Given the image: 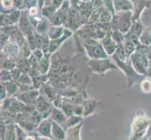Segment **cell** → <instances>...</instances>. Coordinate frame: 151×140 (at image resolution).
<instances>
[{
  "instance_id": "obj_8",
  "label": "cell",
  "mask_w": 151,
  "mask_h": 140,
  "mask_svg": "<svg viewBox=\"0 0 151 140\" xmlns=\"http://www.w3.org/2000/svg\"><path fill=\"white\" fill-rule=\"evenodd\" d=\"M40 92L41 95H43L45 98H47V99L52 103H53L56 98L59 96V95H57V92L55 89V87L50 85L49 83L43 84L42 87L40 89Z\"/></svg>"
},
{
  "instance_id": "obj_2",
  "label": "cell",
  "mask_w": 151,
  "mask_h": 140,
  "mask_svg": "<svg viewBox=\"0 0 151 140\" xmlns=\"http://www.w3.org/2000/svg\"><path fill=\"white\" fill-rule=\"evenodd\" d=\"M88 65H89L91 70L99 75H104L107 71L117 67L116 65H114L107 59H92L88 63Z\"/></svg>"
},
{
  "instance_id": "obj_17",
  "label": "cell",
  "mask_w": 151,
  "mask_h": 140,
  "mask_svg": "<svg viewBox=\"0 0 151 140\" xmlns=\"http://www.w3.org/2000/svg\"><path fill=\"white\" fill-rule=\"evenodd\" d=\"M0 95H1V102L4 101L5 99H7V97H9L6 87H5L4 83H2V82H1V90H0Z\"/></svg>"
},
{
  "instance_id": "obj_16",
  "label": "cell",
  "mask_w": 151,
  "mask_h": 140,
  "mask_svg": "<svg viewBox=\"0 0 151 140\" xmlns=\"http://www.w3.org/2000/svg\"><path fill=\"white\" fill-rule=\"evenodd\" d=\"M10 74H12V80L14 81H18V80L20 79V77L22 76V73H21V71L17 68H13L10 72Z\"/></svg>"
},
{
  "instance_id": "obj_7",
  "label": "cell",
  "mask_w": 151,
  "mask_h": 140,
  "mask_svg": "<svg viewBox=\"0 0 151 140\" xmlns=\"http://www.w3.org/2000/svg\"><path fill=\"white\" fill-rule=\"evenodd\" d=\"M101 106V102L95 100V99H90L87 98L83 103V107H84V118L90 116L91 114H94Z\"/></svg>"
},
{
  "instance_id": "obj_9",
  "label": "cell",
  "mask_w": 151,
  "mask_h": 140,
  "mask_svg": "<svg viewBox=\"0 0 151 140\" xmlns=\"http://www.w3.org/2000/svg\"><path fill=\"white\" fill-rule=\"evenodd\" d=\"M52 138L54 140H66L67 139V130L62 125H60V124L53 122Z\"/></svg>"
},
{
  "instance_id": "obj_5",
  "label": "cell",
  "mask_w": 151,
  "mask_h": 140,
  "mask_svg": "<svg viewBox=\"0 0 151 140\" xmlns=\"http://www.w3.org/2000/svg\"><path fill=\"white\" fill-rule=\"evenodd\" d=\"M52 128H53V121L50 118L42 119L37 127L38 136L52 138Z\"/></svg>"
},
{
  "instance_id": "obj_19",
  "label": "cell",
  "mask_w": 151,
  "mask_h": 140,
  "mask_svg": "<svg viewBox=\"0 0 151 140\" xmlns=\"http://www.w3.org/2000/svg\"><path fill=\"white\" fill-rule=\"evenodd\" d=\"M25 140H37V136H31V134H28L27 139Z\"/></svg>"
},
{
  "instance_id": "obj_13",
  "label": "cell",
  "mask_w": 151,
  "mask_h": 140,
  "mask_svg": "<svg viewBox=\"0 0 151 140\" xmlns=\"http://www.w3.org/2000/svg\"><path fill=\"white\" fill-rule=\"evenodd\" d=\"M140 89L144 93H150L151 92V79L148 77H145L142 81L140 82Z\"/></svg>"
},
{
  "instance_id": "obj_1",
  "label": "cell",
  "mask_w": 151,
  "mask_h": 140,
  "mask_svg": "<svg viewBox=\"0 0 151 140\" xmlns=\"http://www.w3.org/2000/svg\"><path fill=\"white\" fill-rule=\"evenodd\" d=\"M131 63L133 66V68L135 69V71H136L140 76L147 75L149 65H148V60L144 53H134L133 54H132Z\"/></svg>"
},
{
  "instance_id": "obj_3",
  "label": "cell",
  "mask_w": 151,
  "mask_h": 140,
  "mask_svg": "<svg viewBox=\"0 0 151 140\" xmlns=\"http://www.w3.org/2000/svg\"><path fill=\"white\" fill-rule=\"evenodd\" d=\"M36 110L39 112V114L42 119H46L50 117V114L54 108L53 103L50 102L47 98H45L43 95H40L37 103H36Z\"/></svg>"
},
{
  "instance_id": "obj_6",
  "label": "cell",
  "mask_w": 151,
  "mask_h": 140,
  "mask_svg": "<svg viewBox=\"0 0 151 140\" xmlns=\"http://www.w3.org/2000/svg\"><path fill=\"white\" fill-rule=\"evenodd\" d=\"M50 119L53 122L60 124V125L63 126L66 129V125H67V121H68V117L66 114L64 113V111L59 107H54L53 110H52L51 114H50ZM67 130V129H66Z\"/></svg>"
},
{
  "instance_id": "obj_15",
  "label": "cell",
  "mask_w": 151,
  "mask_h": 140,
  "mask_svg": "<svg viewBox=\"0 0 151 140\" xmlns=\"http://www.w3.org/2000/svg\"><path fill=\"white\" fill-rule=\"evenodd\" d=\"M12 80H13L12 77L9 71H6V70L1 71V82H4L5 83V82H9Z\"/></svg>"
},
{
  "instance_id": "obj_12",
  "label": "cell",
  "mask_w": 151,
  "mask_h": 140,
  "mask_svg": "<svg viewBox=\"0 0 151 140\" xmlns=\"http://www.w3.org/2000/svg\"><path fill=\"white\" fill-rule=\"evenodd\" d=\"M84 117L82 116H76V115H71L70 117L68 118L67 121V125H66V129H69L71 127H75L78 124H80L84 121Z\"/></svg>"
},
{
  "instance_id": "obj_10",
  "label": "cell",
  "mask_w": 151,
  "mask_h": 140,
  "mask_svg": "<svg viewBox=\"0 0 151 140\" xmlns=\"http://www.w3.org/2000/svg\"><path fill=\"white\" fill-rule=\"evenodd\" d=\"M83 128V122L78 124L75 127L67 129V139L66 140H82L81 130Z\"/></svg>"
},
{
  "instance_id": "obj_20",
  "label": "cell",
  "mask_w": 151,
  "mask_h": 140,
  "mask_svg": "<svg viewBox=\"0 0 151 140\" xmlns=\"http://www.w3.org/2000/svg\"><path fill=\"white\" fill-rule=\"evenodd\" d=\"M147 76L149 77V79H151V65L148 67V69H147Z\"/></svg>"
},
{
  "instance_id": "obj_18",
  "label": "cell",
  "mask_w": 151,
  "mask_h": 140,
  "mask_svg": "<svg viewBox=\"0 0 151 140\" xmlns=\"http://www.w3.org/2000/svg\"><path fill=\"white\" fill-rule=\"evenodd\" d=\"M37 140H54V139L51 137H43V136H37Z\"/></svg>"
},
{
  "instance_id": "obj_11",
  "label": "cell",
  "mask_w": 151,
  "mask_h": 140,
  "mask_svg": "<svg viewBox=\"0 0 151 140\" xmlns=\"http://www.w3.org/2000/svg\"><path fill=\"white\" fill-rule=\"evenodd\" d=\"M2 83H4V82H2ZM4 85L7 89L9 97H12L14 95H16L17 92H19V84L16 81L12 80V81H9V82H5Z\"/></svg>"
},
{
  "instance_id": "obj_4",
  "label": "cell",
  "mask_w": 151,
  "mask_h": 140,
  "mask_svg": "<svg viewBox=\"0 0 151 140\" xmlns=\"http://www.w3.org/2000/svg\"><path fill=\"white\" fill-rule=\"evenodd\" d=\"M40 95V90L35 89V90L29 91V92H21L18 95V100H20L24 105H27V106L34 105L35 106Z\"/></svg>"
},
{
  "instance_id": "obj_14",
  "label": "cell",
  "mask_w": 151,
  "mask_h": 140,
  "mask_svg": "<svg viewBox=\"0 0 151 140\" xmlns=\"http://www.w3.org/2000/svg\"><path fill=\"white\" fill-rule=\"evenodd\" d=\"M16 134H17V140H25L28 136L27 131L21 127L19 124H16Z\"/></svg>"
}]
</instances>
